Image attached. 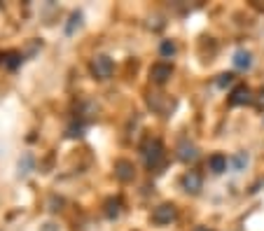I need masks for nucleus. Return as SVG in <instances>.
<instances>
[{"label":"nucleus","instance_id":"f257e3e1","mask_svg":"<svg viewBox=\"0 0 264 231\" xmlns=\"http://www.w3.org/2000/svg\"><path fill=\"white\" fill-rule=\"evenodd\" d=\"M143 154H145V163H148L150 168H157V166H162L164 147H162V143H159V140H150V143L145 145Z\"/></svg>","mask_w":264,"mask_h":231},{"label":"nucleus","instance_id":"f03ea898","mask_svg":"<svg viewBox=\"0 0 264 231\" xmlns=\"http://www.w3.org/2000/svg\"><path fill=\"white\" fill-rule=\"evenodd\" d=\"M178 215V208L173 203H162V205H157L155 212H152V222L155 224H171L173 219H176Z\"/></svg>","mask_w":264,"mask_h":231},{"label":"nucleus","instance_id":"7ed1b4c3","mask_svg":"<svg viewBox=\"0 0 264 231\" xmlns=\"http://www.w3.org/2000/svg\"><path fill=\"white\" fill-rule=\"evenodd\" d=\"M112 61H110L108 56H96L94 61H91V73H94V77H98V80H108L110 75H112Z\"/></svg>","mask_w":264,"mask_h":231},{"label":"nucleus","instance_id":"20e7f679","mask_svg":"<svg viewBox=\"0 0 264 231\" xmlns=\"http://www.w3.org/2000/svg\"><path fill=\"white\" fill-rule=\"evenodd\" d=\"M173 75V66L169 63H155L152 68H150V80L155 82V84H166Z\"/></svg>","mask_w":264,"mask_h":231},{"label":"nucleus","instance_id":"39448f33","mask_svg":"<svg viewBox=\"0 0 264 231\" xmlns=\"http://www.w3.org/2000/svg\"><path fill=\"white\" fill-rule=\"evenodd\" d=\"M115 175H117V180H122V182L134 180V175H136L134 163L126 161V159H117V161H115Z\"/></svg>","mask_w":264,"mask_h":231},{"label":"nucleus","instance_id":"423d86ee","mask_svg":"<svg viewBox=\"0 0 264 231\" xmlns=\"http://www.w3.org/2000/svg\"><path fill=\"white\" fill-rule=\"evenodd\" d=\"M252 101V96H250V89L248 87H236L234 91H231L229 96V105H245V103H250Z\"/></svg>","mask_w":264,"mask_h":231},{"label":"nucleus","instance_id":"0eeeda50","mask_svg":"<svg viewBox=\"0 0 264 231\" xmlns=\"http://www.w3.org/2000/svg\"><path fill=\"white\" fill-rule=\"evenodd\" d=\"M183 187H185V191H190V194H197V191L201 189V175H199L197 170H190V173H185Z\"/></svg>","mask_w":264,"mask_h":231},{"label":"nucleus","instance_id":"6e6552de","mask_svg":"<svg viewBox=\"0 0 264 231\" xmlns=\"http://www.w3.org/2000/svg\"><path fill=\"white\" fill-rule=\"evenodd\" d=\"M227 156L224 154H220V152H215V154L208 159V170L210 173H215V175H220V173H224L227 170Z\"/></svg>","mask_w":264,"mask_h":231},{"label":"nucleus","instance_id":"1a4fd4ad","mask_svg":"<svg viewBox=\"0 0 264 231\" xmlns=\"http://www.w3.org/2000/svg\"><path fill=\"white\" fill-rule=\"evenodd\" d=\"M234 66H236V68H241V70L250 68V66H252L250 52H243V49H241V52H236V54H234Z\"/></svg>","mask_w":264,"mask_h":231},{"label":"nucleus","instance_id":"9d476101","mask_svg":"<svg viewBox=\"0 0 264 231\" xmlns=\"http://www.w3.org/2000/svg\"><path fill=\"white\" fill-rule=\"evenodd\" d=\"M197 147H194V145H190V143H183L180 145V147H178V156H180V159H183V161H194V159H197Z\"/></svg>","mask_w":264,"mask_h":231},{"label":"nucleus","instance_id":"9b49d317","mask_svg":"<svg viewBox=\"0 0 264 231\" xmlns=\"http://www.w3.org/2000/svg\"><path fill=\"white\" fill-rule=\"evenodd\" d=\"M119 210H122V201H119V198H110L108 203H105V215H108V217H117Z\"/></svg>","mask_w":264,"mask_h":231},{"label":"nucleus","instance_id":"f8f14e48","mask_svg":"<svg viewBox=\"0 0 264 231\" xmlns=\"http://www.w3.org/2000/svg\"><path fill=\"white\" fill-rule=\"evenodd\" d=\"M3 61H5V66H7V68H17V66L21 63V56L17 54V52H10V54H5V56H3Z\"/></svg>","mask_w":264,"mask_h":231},{"label":"nucleus","instance_id":"ddd939ff","mask_svg":"<svg viewBox=\"0 0 264 231\" xmlns=\"http://www.w3.org/2000/svg\"><path fill=\"white\" fill-rule=\"evenodd\" d=\"M245 163H248V156H245L243 152H238V154L231 159V168H234V170H243Z\"/></svg>","mask_w":264,"mask_h":231},{"label":"nucleus","instance_id":"4468645a","mask_svg":"<svg viewBox=\"0 0 264 231\" xmlns=\"http://www.w3.org/2000/svg\"><path fill=\"white\" fill-rule=\"evenodd\" d=\"M176 52H178V49H176V45H173L171 40H164V42H162V54H164V56H173Z\"/></svg>","mask_w":264,"mask_h":231},{"label":"nucleus","instance_id":"2eb2a0df","mask_svg":"<svg viewBox=\"0 0 264 231\" xmlns=\"http://www.w3.org/2000/svg\"><path fill=\"white\" fill-rule=\"evenodd\" d=\"M231 82H234V75L231 73H224V75H220V80H217V87H229Z\"/></svg>","mask_w":264,"mask_h":231},{"label":"nucleus","instance_id":"dca6fc26","mask_svg":"<svg viewBox=\"0 0 264 231\" xmlns=\"http://www.w3.org/2000/svg\"><path fill=\"white\" fill-rule=\"evenodd\" d=\"M80 19H82V14H73V17H70V24H68V33H73L75 31V24H77V26H80Z\"/></svg>","mask_w":264,"mask_h":231},{"label":"nucleus","instance_id":"f3484780","mask_svg":"<svg viewBox=\"0 0 264 231\" xmlns=\"http://www.w3.org/2000/svg\"><path fill=\"white\" fill-rule=\"evenodd\" d=\"M194 231H213V229H208V226H197Z\"/></svg>","mask_w":264,"mask_h":231},{"label":"nucleus","instance_id":"a211bd4d","mask_svg":"<svg viewBox=\"0 0 264 231\" xmlns=\"http://www.w3.org/2000/svg\"><path fill=\"white\" fill-rule=\"evenodd\" d=\"M0 63H3V56H0Z\"/></svg>","mask_w":264,"mask_h":231}]
</instances>
